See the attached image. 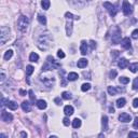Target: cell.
<instances>
[{
	"label": "cell",
	"instance_id": "28",
	"mask_svg": "<svg viewBox=\"0 0 138 138\" xmlns=\"http://www.w3.org/2000/svg\"><path fill=\"white\" fill-rule=\"evenodd\" d=\"M62 97H63V99H66V100L71 99V94L68 93V92H63L62 93Z\"/></svg>",
	"mask_w": 138,
	"mask_h": 138
},
{
	"label": "cell",
	"instance_id": "21",
	"mask_svg": "<svg viewBox=\"0 0 138 138\" xmlns=\"http://www.w3.org/2000/svg\"><path fill=\"white\" fill-rule=\"evenodd\" d=\"M12 56H13V51L12 50H8V51L6 52V54H4L3 58H4V61H9Z\"/></svg>",
	"mask_w": 138,
	"mask_h": 138
},
{
	"label": "cell",
	"instance_id": "35",
	"mask_svg": "<svg viewBox=\"0 0 138 138\" xmlns=\"http://www.w3.org/2000/svg\"><path fill=\"white\" fill-rule=\"evenodd\" d=\"M128 138H138V133L130 132V134H128Z\"/></svg>",
	"mask_w": 138,
	"mask_h": 138
},
{
	"label": "cell",
	"instance_id": "18",
	"mask_svg": "<svg viewBox=\"0 0 138 138\" xmlns=\"http://www.w3.org/2000/svg\"><path fill=\"white\" fill-rule=\"evenodd\" d=\"M126 104V100L124 99V98H119L118 100H117V107L118 108H123L124 106H125Z\"/></svg>",
	"mask_w": 138,
	"mask_h": 138
},
{
	"label": "cell",
	"instance_id": "17",
	"mask_svg": "<svg viewBox=\"0 0 138 138\" xmlns=\"http://www.w3.org/2000/svg\"><path fill=\"white\" fill-rule=\"evenodd\" d=\"M120 91V90H118V89H116L114 86H108V93L110 94V95H117V93Z\"/></svg>",
	"mask_w": 138,
	"mask_h": 138
},
{
	"label": "cell",
	"instance_id": "48",
	"mask_svg": "<svg viewBox=\"0 0 138 138\" xmlns=\"http://www.w3.org/2000/svg\"><path fill=\"white\" fill-rule=\"evenodd\" d=\"M20 94H21V96H25L26 95V91H24V90H20Z\"/></svg>",
	"mask_w": 138,
	"mask_h": 138
},
{
	"label": "cell",
	"instance_id": "3",
	"mask_svg": "<svg viewBox=\"0 0 138 138\" xmlns=\"http://www.w3.org/2000/svg\"><path fill=\"white\" fill-rule=\"evenodd\" d=\"M10 38V28L7 26H2L0 29V42L1 44H4Z\"/></svg>",
	"mask_w": 138,
	"mask_h": 138
},
{
	"label": "cell",
	"instance_id": "6",
	"mask_svg": "<svg viewBox=\"0 0 138 138\" xmlns=\"http://www.w3.org/2000/svg\"><path fill=\"white\" fill-rule=\"evenodd\" d=\"M1 119H2V121H4V122H11V121L13 120V116L11 113H9V112L2 110V112H1Z\"/></svg>",
	"mask_w": 138,
	"mask_h": 138
},
{
	"label": "cell",
	"instance_id": "24",
	"mask_svg": "<svg viewBox=\"0 0 138 138\" xmlns=\"http://www.w3.org/2000/svg\"><path fill=\"white\" fill-rule=\"evenodd\" d=\"M38 21H39V23H40V24H42V25H45V24H47V18H45L44 15L39 14V15H38Z\"/></svg>",
	"mask_w": 138,
	"mask_h": 138
},
{
	"label": "cell",
	"instance_id": "4",
	"mask_svg": "<svg viewBox=\"0 0 138 138\" xmlns=\"http://www.w3.org/2000/svg\"><path fill=\"white\" fill-rule=\"evenodd\" d=\"M122 11H123L124 15H130L133 11L132 4L128 1H123V3H122Z\"/></svg>",
	"mask_w": 138,
	"mask_h": 138
},
{
	"label": "cell",
	"instance_id": "40",
	"mask_svg": "<svg viewBox=\"0 0 138 138\" xmlns=\"http://www.w3.org/2000/svg\"><path fill=\"white\" fill-rule=\"evenodd\" d=\"M28 93H29V97H30V100H31V102H34V92L30 90V91H29Z\"/></svg>",
	"mask_w": 138,
	"mask_h": 138
},
{
	"label": "cell",
	"instance_id": "22",
	"mask_svg": "<svg viewBox=\"0 0 138 138\" xmlns=\"http://www.w3.org/2000/svg\"><path fill=\"white\" fill-rule=\"evenodd\" d=\"M72 126H73V128H79L81 126V120L80 119H75L72 121Z\"/></svg>",
	"mask_w": 138,
	"mask_h": 138
},
{
	"label": "cell",
	"instance_id": "2",
	"mask_svg": "<svg viewBox=\"0 0 138 138\" xmlns=\"http://www.w3.org/2000/svg\"><path fill=\"white\" fill-rule=\"evenodd\" d=\"M38 47L40 50H48L50 48V37L43 34L38 40Z\"/></svg>",
	"mask_w": 138,
	"mask_h": 138
},
{
	"label": "cell",
	"instance_id": "32",
	"mask_svg": "<svg viewBox=\"0 0 138 138\" xmlns=\"http://www.w3.org/2000/svg\"><path fill=\"white\" fill-rule=\"evenodd\" d=\"M128 82H130V79H128V78H126V77H121L120 78V83H122V84H127Z\"/></svg>",
	"mask_w": 138,
	"mask_h": 138
},
{
	"label": "cell",
	"instance_id": "16",
	"mask_svg": "<svg viewBox=\"0 0 138 138\" xmlns=\"http://www.w3.org/2000/svg\"><path fill=\"white\" fill-rule=\"evenodd\" d=\"M37 107H38L39 109L43 110V109H45V108H47V103H45L44 100L40 99V100H38V102H37Z\"/></svg>",
	"mask_w": 138,
	"mask_h": 138
},
{
	"label": "cell",
	"instance_id": "41",
	"mask_svg": "<svg viewBox=\"0 0 138 138\" xmlns=\"http://www.w3.org/2000/svg\"><path fill=\"white\" fill-rule=\"evenodd\" d=\"M133 126H134L135 128H138V117L134 119V123H133Z\"/></svg>",
	"mask_w": 138,
	"mask_h": 138
},
{
	"label": "cell",
	"instance_id": "51",
	"mask_svg": "<svg viewBox=\"0 0 138 138\" xmlns=\"http://www.w3.org/2000/svg\"><path fill=\"white\" fill-rule=\"evenodd\" d=\"M109 111L111 112V113H113V112H114V108H113V107H110V108H109Z\"/></svg>",
	"mask_w": 138,
	"mask_h": 138
},
{
	"label": "cell",
	"instance_id": "20",
	"mask_svg": "<svg viewBox=\"0 0 138 138\" xmlns=\"http://www.w3.org/2000/svg\"><path fill=\"white\" fill-rule=\"evenodd\" d=\"M38 59H39V55L37 54V53L33 52L30 55H29V61L30 62H38Z\"/></svg>",
	"mask_w": 138,
	"mask_h": 138
},
{
	"label": "cell",
	"instance_id": "13",
	"mask_svg": "<svg viewBox=\"0 0 138 138\" xmlns=\"http://www.w3.org/2000/svg\"><path fill=\"white\" fill-rule=\"evenodd\" d=\"M118 66L120 67L121 69H124V68H126L128 66V61L126 58H121L120 61H119V63H118Z\"/></svg>",
	"mask_w": 138,
	"mask_h": 138
},
{
	"label": "cell",
	"instance_id": "9",
	"mask_svg": "<svg viewBox=\"0 0 138 138\" xmlns=\"http://www.w3.org/2000/svg\"><path fill=\"white\" fill-rule=\"evenodd\" d=\"M87 50H89V47H87V43L85 41H82L81 45H80V52H81L82 55H86Z\"/></svg>",
	"mask_w": 138,
	"mask_h": 138
},
{
	"label": "cell",
	"instance_id": "15",
	"mask_svg": "<svg viewBox=\"0 0 138 138\" xmlns=\"http://www.w3.org/2000/svg\"><path fill=\"white\" fill-rule=\"evenodd\" d=\"M78 78H79V76H78L77 72H70L67 76V79L69 80V81H75V80H77Z\"/></svg>",
	"mask_w": 138,
	"mask_h": 138
},
{
	"label": "cell",
	"instance_id": "23",
	"mask_svg": "<svg viewBox=\"0 0 138 138\" xmlns=\"http://www.w3.org/2000/svg\"><path fill=\"white\" fill-rule=\"evenodd\" d=\"M50 4H51V2H50L49 0H43V1L41 2V6H42V8L44 9V10H48V9L50 8Z\"/></svg>",
	"mask_w": 138,
	"mask_h": 138
},
{
	"label": "cell",
	"instance_id": "37",
	"mask_svg": "<svg viewBox=\"0 0 138 138\" xmlns=\"http://www.w3.org/2000/svg\"><path fill=\"white\" fill-rule=\"evenodd\" d=\"M57 56H58L59 58H64V57H65V53L62 51V50H58V51H57Z\"/></svg>",
	"mask_w": 138,
	"mask_h": 138
},
{
	"label": "cell",
	"instance_id": "14",
	"mask_svg": "<svg viewBox=\"0 0 138 138\" xmlns=\"http://www.w3.org/2000/svg\"><path fill=\"white\" fill-rule=\"evenodd\" d=\"M77 66L79 68H84V67H86L87 66V61L85 58H81V59H79L78 61V63H77Z\"/></svg>",
	"mask_w": 138,
	"mask_h": 138
},
{
	"label": "cell",
	"instance_id": "34",
	"mask_svg": "<svg viewBox=\"0 0 138 138\" xmlns=\"http://www.w3.org/2000/svg\"><path fill=\"white\" fill-rule=\"evenodd\" d=\"M117 11H118V9H117V7L114 6V8L112 9V10H110V11H109L110 15H111V16H116V14H117Z\"/></svg>",
	"mask_w": 138,
	"mask_h": 138
},
{
	"label": "cell",
	"instance_id": "10",
	"mask_svg": "<svg viewBox=\"0 0 138 138\" xmlns=\"http://www.w3.org/2000/svg\"><path fill=\"white\" fill-rule=\"evenodd\" d=\"M22 109L24 110L25 112H29L31 110V104L29 102H27V100L23 102L22 103Z\"/></svg>",
	"mask_w": 138,
	"mask_h": 138
},
{
	"label": "cell",
	"instance_id": "38",
	"mask_svg": "<svg viewBox=\"0 0 138 138\" xmlns=\"http://www.w3.org/2000/svg\"><path fill=\"white\" fill-rule=\"evenodd\" d=\"M133 89L134 90H137L138 89V78L134 80V82H133Z\"/></svg>",
	"mask_w": 138,
	"mask_h": 138
},
{
	"label": "cell",
	"instance_id": "49",
	"mask_svg": "<svg viewBox=\"0 0 138 138\" xmlns=\"http://www.w3.org/2000/svg\"><path fill=\"white\" fill-rule=\"evenodd\" d=\"M21 136H22L23 138H26L27 137V134L25 132H22V133H21Z\"/></svg>",
	"mask_w": 138,
	"mask_h": 138
},
{
	"label": "cell",
	"instance_id": "43",
	"mask_svg": "<svg viewBox=\"0 0 138 138\" xmlns=\"http://www.w3.org/2000/svg\"><path fill=\"white\" fill-rule=\"evenodd\" d=\"M133 107L138 108V98H135V99L133 100Z\"/></svg>",
	"mask_w": 138,
	"mask_h": 138
},
{
	"label": "cell",
	"instance_id": "19",
	"mask_svg": "<svg viewBox=\"0 0 138 138\" xmlns=\"http://www.w3.org/2000/svg\"><path fill=\"white\" fill-rule=\"evenodd\" d=\"M103 128H104V131H108V118L106 116H104L103 117Z\"/></svg>",
	"mask_w": 138,
	"mask_h": 138
},
{
	"label": "cell",
	"instance_id": "52",
	"mask_svg": "<svg viewBox=\"0 0 138 138\" xmlns=\"http://www.w3.org/2000/svg\"><path fill=\"white\" fill-rule=\"evenodd\" d=\"M49 138H57V137H56V136H50Z\"/></svg>",
	"mask_w": 138,
	"mask_h": 138
},
{
	"label": "cell",
	"instance_id": "30",
	"mask_svg": "<svg viewBox=\"0 0 138 138\" xmlns=\"http://www.w3.org/2000/svg\"><path fill=\"white\" fill-rule=\"evenodd\" d=\"M33 72H34V67H33V66H30V65H28L26 67V75L27 76H30Z\"/></svg>",
	"mask_w": 138,
	"mask_h": 138
},
{
	"label": "cell",
	"instance_id": "12",
	"mask_svg": "<svg viewBox=\"0 0 138 138\" xmlns=\"http://www.w3.org/2000/svg\"><path fill=\"white\" fill-rule=\"evenodd\" d=\"M66 34L67 36H71L72 34V21H68L66 23Z\"/></svg>",
	"mask_w": 138,
	"mask_h": 138
},
{
	"label": "cell",
	"instance_id": "1",
	"mask_svg": "<svg viewBox=\"0 0 138 138\" xmlns=\"http://www.w3.org/2000/svg\"><path fill=\"white\" fill-rule=\"evenodd\" d=\"M28 25H29V20L27 16H25V15H21L20 17H18L17 20V28L20 31H22V33H25V31L27 30V28H28Z\"/></svg>",
	"mask_w": 138,
	"mask_h": 138
},
{
	"label": "cell",
	"instance_id": "46",
	"mask_svg": "<svg viewBox=\"0 0 138 138\" xmlns=\"http://www.w3.org/2000/svg\"><path fill=\"white\" fill-rule=\"evenodd\" d=\"M4 79H6V75H4V73L2 72L1 75H0V81L3 82V81H4Z\"/></svg>",
	"mask_w": 138,
	"mask_h": 138
},
{
	"label": "cell",
	"instance_id": "25",
	"mask_svg": "<svg viewBox=\"0 0 138 138\" xmlns=\"http://www.w3.org/2000/svg\"><path fill=\"white\" fill-rule=\"evenodd\" d=\"M9 107V109H11V110H15V109H17V104L15 103V102H9V104L7 105Z\"/></svg>",
	"mask_w": 138,
	"mask_h": 138
},
{
	"label": "cell",
	"instance_id": "33",
	"mask_svg": "<svg viewBox=\"0 0 138 138\" xmlns=\"http://www.w3.org/2000/svg\"><path fill=\"white\" fill-rule=\"evenodd\" d=\"M117 75H118V72H117V70H114V69H112V70L110 71V73H109V77H110V79H114V78L117 77Z\"/></svg>",
	"mask_w": 138,
	"mask_h": 138
},
{
	"label": "cell",
	"instance_id": "5",
	"mask_svg": "<svg viewBox=\"0 0 138 138\" xmlns=\"http://www.w3.org/2000/svg\"><path fill=\"white\" fill-rule=\"evenodd\" d=\"M112 42L113 44H118L121 42V30L119 28H117V31L112 34Z\"/></svg>",
	"mask_w": 138,
	"mask_h": 138
},
{
	"label": "cell",
	"instance_id": "26",
	"mask_svg": "<svg viewBox=\"0 0 138 138\" xmlns=\"http://www.w3.org/2000/svg\"><path fill=\"white\" fill-rule=\"evenodd\" d=\"M130 70L132 72H137L138 71V63H134L130 66Z\"/></svg>",
	"mask_w": 138,
	"mask_h": 138
},
{
	"label": "cell",
	"instance_id": "42",
	"mask_svg": "<svg viewBox=\"0 0 138 138\" xmlns=\"http://www.w3.org/2000/svg\"><path fill=\"white\" fill-rule=\"evenodd\" d=\"M90 44H91V49L92 50H94L96 48V42H95V41L91 40V41H90Z\"/></svg>",
	"mask_w": 138,
	"mask_h": 138
},
{
	"label": "cell",
	"instance_id": "39",
	"mask_svg": "<svg viewBox=\"0 0 138 138\" xmlns=\"http://www.w3.org/2000/svg\"><path fill=\"white\" fill-rule=\"evenodd\" d=\"M63 123H64V125L65 126H68L69 124H70V121H69L68 118H64L63 119Z\"/></svg>",
	"mask_w": 138,
	"mask_h": 138
},
{
	"label": "cell",
	"instance_id": "45",
	"mask_svg": "<svg viewBox=\"0 0 138 138\" xmlns=\"http://www.w3.org/2000/svg\"><path fill=\"white\" fill-rule=\"evenodd\" d=\"M54 102L56 103V105H62V100H61V98H59V97H56V98H55Z\"/></svg>",
	"mask_w": 138,
	"mask_h": 138
},
{
	"label": "cell",
	"instance_id": "44",
	"mask_svg": "<svg viewBox=\"0 0 138 138\" xmlns=\"http://www.w3.org/2000/svg\"><path fill=\"white\" fill-rule=\"evenodd\" d=\"M8 104H9V100H8V99H6V98H3V97L1 98V105H2V106L8 105Z\"/></svg>",
	"mask_w": 138,
	"mask_h": 138
},
{
	"label": "cell",
	"instance_id": "47",
	"mask_svg": "<svg viewBox=\"0 0 138 138\" xmlns=\"http://www.w3.org/2000/svg\"><path fill=\"white\" fill-rule=\"evenodd\" d=\"M111 55L113 57H116V56H118L119 55V51H112V53H111Z\"/></svg>",
	"mask_w": 138,
	"mask_h": 138
},
{
	"label": "cell",
	"instance_id": "27",
	"mask_svg": "<svg viewBox=\"0 0 138 138\" xmlns=\"http://www.w3.org/2000/svg\"><path fill=\"white\" fill-rule=\"evenodd\" d=\"M65 16L67 17L69 21H72V18H75V20H79V16H73V14L72 13H70V12H66Z\"/></svg>",
	"mask_w": 138,
	"mask_h": 138
},
{
	"label": "cell",
	"instance_id": "7",
	"mask_svg": "<svg viewBox=\"0 0 138 138\" xmlns=\"http://www.w3.org/2000/svg\"><path fill=\"white\" fill-rule=\"evenodd\" d=\"M131 120H132V117L128 113H126V112H123V113H121L120 116H119V121L123 122V123H127V122H130Z\"/></svg>",
	"mask_w": 138,
	"mask_h": 138
},
{
	"label": "cell",
	"instance_id": "11",
	"mask_svg": "<svg viewBox=\"0 0 138 138\" xmlns=\"http://www.w3.org/2000/svg\"><path fill=\"white\" fill-rule=\"evenodd\" d=\"M64 113H65L67 117H70L71 114L73 113V107L70 105L65 106V108H64Z\"/></svg>",
	"mask_w": 138,
	"mask_h": 138
},
{
	"label": "cell",
	"instance_id": "50",
	"mask_svg": "<svg viewBox=\"0 0 138 138\" xmlns=\"http://www.w3.org/2000/svg\"><path fill=\"white\" fill-rule=\"evenodd\" d=\"M0 138H7V135L3 134V133H1V134H0Z\"/></svg>",
	"mask_w": 138,
	"mask_h": 138
},
{
	"label": "cell",
	"instance_id": "36",
	"mask_svg": "<svg viewBox=\"0 0 138 138\" xmlns=\"http://www.w3.org/2000/svg\"><path fill=\"white\" fill-rule=\"evenodd\" d=\"M132 38L133 39H138V28L135 29V30L132 33Z\"/></svg>",
	"mask_w": 138,
	"mask_h": 138
},
{
	"label": "cell",
	"instance_id": "8",
	"mask_svg": "<svg viewBox=\"0 0 138 138\" xmlns=\"http://www.w3.org/2000/svg\"><path fill=\"white\" fill-rule=\"evenodd\" d=\"M121 45H122V48H124V49H126V50L131 49V48H132V43H131L130 38H124L123 40L121 41Z\"/></svg>",
	"mask_w": 138,
	"mask_h": 138
},
{
	"label": "cell",
	"instance_id": "31",
	"mask_svg": "<svg viewBox=\"0 0 138 138\" xmlns=\"http://www.w3.org/2000/svg\"><path fill=\"white\" fill-rule=\"evenodd\" d=\"M90 89H91V84H90V83H84V84H82V86H81V90L83 92L89 91Z\"/></svg>",
	"mask_w": 138,
	"mask_h": 138
},
{
	"label": "cell",
	"instance_id": "29",
	"mask_svg": "<svg viewBox=\"0 0 138 138\" xmlns=\"http://www.w3.org/2000/svg\"><path fill=\"white\" fill-rule=\"evenodd\" d=\"M104 7H105L106 9H107L108 11H110V10H112V9L114 8V6L112 3H110V2H104Z\"/></svg>",
	"mask_w": 138,
	"mask_h": 138
}]
</instances>
